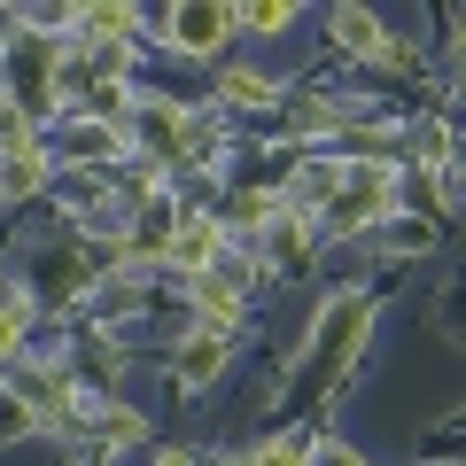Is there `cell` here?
<instances>
[{"label":"cell","mask_w":466,"mask_h":466,"mask_svg":"<svg viewBox=\"0 0 466 466\" xmlns=\"http://www.w3.org/2000/svg\"><path fill=\"white\" fill-rule=\"evenodd\" d=\"M171 257H179L187 272H210V257H218V218H202V210H195L179 233H171Z\"/></svg>","instance_id":"obj_5"},{"label":"cell","mask_w":466,"mask_h":466,"mask_svg":"<svg viewBox=\"0 0 466 466\" xmlns=\"http://www.w3.org/2000/svg\"><path fill=\"white\" fill-rule=\"evenodd\" d=\"M195 311H202V334H226L241 319V288L218 280V272H195Z\"/></svg>","instance_id":"obj_4"},{"label":"cell","mask_w":466,"mask_h":466,"mask_svg":"<svg viewBox=\"0 0 466 466\" xmlns=\"http://www.w3.org/2000/svg\"><path fill=\"white\" fill-rule=\"evenodd\" d=\"M55 63H63V55H55L47 39H16V47H8V86H16V109H47V101H55Z\"/></svg>","instance_id":"obj_2"},{"label":"cell","mask_w":466,"mask_h":466,"mask_svg":"<svg viewBox=\"0 0 466 466\" xmlns=\"http://www.w3.org/2000/svg\"><path fill=\"white\" fill-rule=\"evenodd\" d=\"M156 466H195V459H187V451H156Z\"/></svg>","instance_id":"obj_12"},{"label":"cell","mask_w":466,"mask_h":466,"mask_svg":"<svg viewBox=\"0 0 466 466\" xmlns=\"http://www.w3.org/2000/svg\"><path fill=\"white\" fill-rule=\"evenodd\" d=\"M288 24H296V8H288V0H257V8H241V16H233V32H257V39H280Z\"/></svg>","instance_id":"obj_8"},{"label":"cell","mask_w":466,"mask_h":466,"mask_svg":"<svg viewBox=\"0 0 466 466\" xmlns=\"http://www.w3.org/2000/svg\"><path fill=\"white\" fill-rule=\"evenodd\" d=\"M249 466H311V443L303 435H272V443H257Z\"/></svg>","instance_id":"obj_9"},{"label":"cell","mask_w":466,"mask_h":466,"mask_svg":"<svg viewBox=\"0 0 466 466\" xmlns=\"http://www.w3.org/2000/svg\"><path fill=\"white\" fill-rule=\"evenodd\" d=\"M218 366H226V334H195V342H179V381L187 389H202Z\"/></svg>","instance_id":"obj_6"},{"label":"cell","mask_w":466,"mask_h":466,"mask_svg":"<svg viewBox=\"0 0 466 466\" xmlns=\"http://www.w3.org/2000/svg\"><path fill=\"white\" fill-rule=\"evenodd\" d=\"M334 47L342 55H358V63H389V32H381V16H373V8H358V0H342V8H334Z\"/></svg>","instance_id":"obj_3"},{"label":"cell","mask_w":466,"mask_h":466,"mask_svg":"<svg viewBox=\"0 0 466 466\" xmlns=\"http://www.w3.org/2000/svg\"><path fill=\"white\" fill-rule=\"evenodd\" d=\"M140 435V412H109V443H133Z\"/></svg>","instance_id":"obj_11"},{"label":"cell","mask_w":466,"mask_h":466,"mask_svg":"<svg viewBox=\"0 0 466 466\" xmlns=\"http://www.w3.org/2000/svg\"><path fill=\"white\" fill-rule=\"evenodd\" d=\"M16 334H24V311H16V303H0V358L16 350Z\"/></svg>","instance_id":"obj_10"},{"label":"cell","mask_w":466,"mask_h":466,"mask_svg":"<svg viewBox=\"0 0 466 466\" xmlns=\"http://www.w3.org/2000/svg\"><path fill=\"white\" fill-rule=\"evenodd\" d=\"M218 94H226V101H249V109H265V101H280V86H272L265 70H241V63H226V70H218Z\"/></svg>","instance_id":"obj_7"},{"label":"cell","mask_w":466,"mask_h":466,"mask_svg":"<svg viewBox=\"0 0 466 466\" xmlns=\"http://www.w3.org/2000/svg\"><path fill=\"white\" fill-rule=\"evenodd\" d=\"M226 39H233V8H218V0H187L179 16H164V47L187 63H210Z\"/></svg>","instance_id":"obj_1"}]
</instances>
